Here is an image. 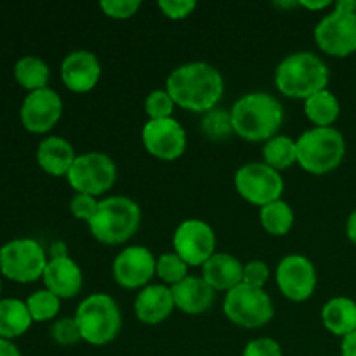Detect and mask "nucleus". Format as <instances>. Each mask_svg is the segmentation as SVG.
Wrapping results in <instances>:
<instances>
[{"label":"nucleus","instance_id":"obj_1","mask_svg":"<svg viewBox=\"0 0 356 356\" xmlns=\"http://www.w3.org/2000/svg\"><path fill=\"white\" fill-rule=\"evenodd\" d=\"M165 90L181 110L205 115L218 108L225 94V79L211 63H184L169 73Z\"/></svg>","mask_w":356,"mask_h":356},{"label":"nucleus","instance_id":"obj_2","mask_svg":"<svg viewBox=\"0 0 356 356\" xmlns=\"http://www.w3.org/2000/svg\"><path fill=\"white\" fill-rule=\"evenodd\" d=\"M233 132L247 143H266L278 136L284 125V106L268 92H249L235 101L229 110Z\"/></svg>","mask_w":356,"mask_h":356},{"label":"nucleus","instance_id":"obj_3","mask_svg":"<svg viewBox=\"0 0 356 356\" xmlns=\"http://www.w3.org/2000/svg\"><path fill=\"white\" fill-rule=\"evenodd\" d=\"M329 80V66L320 56L309 51H298L285 56L275 70L277 90L291 99L306 101L313 94L327 89Z\"/></svg>","mask_w":356,"mask_h":356},{"label":"nucleus","instance_id":"obj_4","mask_svg":"<svg viewBox=\"0 0 356 356\" xmlns=\"http://www.w3.org/2000/svg\"><path fill=\"white\" fill-rule=\"evenodd\" d=\"M87 226L96 242L110 247L124 245L141 226V207L136 200L122 195L99 198L96 214Z\"/></svg>","mask_w":356,"mask_h":356},{"label":"nucleus","instance_id":"obj_5","mask_svg":"<svg viewBox=\"0 0 356 356\" xmlns=\"http://www.w3.org/2000/svg\"><path fill=\"white\" fill-rule=\"evenodd\" d=\"M298 165L313 176L339 169L346 156V139L336 127H312L298 139Z\"/></svg>","mask_w":356,"mask_h":356},{"label":"nucleus","instance_id":"obj_6","mask_svg":"<svg viewBox=\"0 0 356 356\" xmlns=\"http://www.w3.org/2000/svg\"><path fill=\"white\" fill-rule=\"evenodd\" d=\"M75 322L83 343L90 346H106L122 332V312L111 296L96 292L83 299L75 312Z\"/></svg>","mask_w":356,"mask_h":356},{"label":"nucleus","instance_id":"obj_7","mask_svg":"<svg viewBox=\"0 0 356 356\" xmlns=\"http://www.w3.org/2000/svg\"><path fill=\"white\" fill-rule=\"evenodd\" d=\"M47 263V250L35 238L21 236L0 247V275L16 284L40 280Z\"/></svg>","mask_w":356,"mask_h":356},{"label":"nucleus","instance_id":"obj_8","mask_svg":"<svg viewBox=\"0 0 356 356\" xmlns=\"http://www.w3.org/2000/svg\"><path fill=\"white\" fill-rule=\"evenodd\" d=\"M225 316L236 327L256 330L275 318L273 299L264 289L240 284L226 292L222 299Z\"/></svg>","mask_w":356,"mask_h":356},{"label":"nucleus","instance_id":"obj_9","mask_svg":"<svg viewBox=\"0 0 356 356\" xmlns=\"http://www.w3.org/2000/svg\"><path fill=\"white\" fill-rule=\"evenodd\" d=\"M118 169L115 160L103 152H87L76 156L66 181L75 193L99 198L117 183Z\"/></svg>","mask_w":356,"mask_h":356},{"label":"nucleus","instance_id":"obj_10","mask_svg":"<svg viewBox=\"0 0 356 356\" xmlns=\"http://www.w3.org/2000/svg\"><path fill=\"white\" fill-rule=\"evenodd\" d=\"M313 38L323 54L332 58L353 56L356 52V14L334 3L332 10L316 23Z\"/></svg>","mask_w":356,"mask_h":356},{"label":"nucleus","instance_id":"obj_11","mask_svg":"<svg viewBox=\"0 0 356 356\" xmlns=\"http://www.w3.org/2000/svg\"><path fill=\"white\" fill-rule=\"evenodd\" d=\"M235 190L247 204L264 207L271 202L280 200L285 183L278 170L264 162H250L235 172Z\"/></svg>","mask_w":356,"mask_h":356},{"label":"nucleus","instance_id":"obj_12","mask_svg":"<svg viewBox=\"0 0 356 356\" xmlns=\"http://www.w3.org/2000/svg\"><path fill=\"white\" fill-rule=\"evenodd\" d=\"M216 232L204 219H184L172 235V252H176L188 266H204L218 252Z\"/></svg>","mask_w":356,"mask_h":356},{"label":"nucleus","instance_id":"obj_13","mask_svg":"<svg viewBox=\"0 0 356 356\" xmlns=\"http://www.w3.org/2000/svg\"><path fill=\"white\" fill-rule=\"evenodd\" d=\"M277 287L291 302H305L315 294L318 273L312 259L301 254H289L277 266Z\"/></svg>","mask_w":356,"mask_h":356},{"label":"nucleus","instance_id":"obj_14","mask_svg":"<svg viewBox=\"0 0 356 356\" xmlns=\"http://www.w3.org/2000/svg\"><path fill=\"white\" fill-rule=\"evenodd\" d=\"M141 141L149 156L162 162H176L184 155L188 136L176 118L148 120L143 125Z\"/></svg>","mask_w":356,"mask_h":356},{"label":"nucleus","instance_id":"obj_15","mask_svg":"<svg viewBox=\"0 0 356 356\" xmlns=\"http://www.w3.org/2000/svg\"><path fill=\"white\" fill-rule=\"evenodd\" d=\"M113 280L127 291H141L156 277V257L145 245H129L117 254L111 266Z\"/></svg>","mask_w":356,"mask_h":356},{"label":"nucleus","instance_id":"obj_16","mask_svg":"<svg viewBox=\"0 0 356 356\" xmlns=\"http://www.w3.org/2000/svg\"><path fill=\"white\" fill-rule=\"evenodd\" d=\"M63 99L54 89L28 92L19 108L21 125L31 134H49L63 117Z\"/></svg>","mask_w":356,"mask_h":356},{"label":"nucleus","instance_id":"obj_17","mask_svg":"<svg viewBox=\"0 0 356 356\" xmlns=\"http://www.w3.org/2000/svg\"><path fill=\"white\" fill-rule=\"evenodd\" d=\"M61 82L70 92L87 94L96 89L101 79L99 58L92 51L76 49L68 52L59 68Z\"/></svg>","mask_w":356,"mask_h":356},{"label":"nucleus","instance_id":"obj_18","mask_svg":"<svg viewBox=\"0 0 356 356\" xmlns=\"http://www.w3.org/2000/svg\"><path fill=\"white\" fill-rule=\"evenodd\" d=\"M176 309L172 289L163 284H149L136 296L134 313L145 325L155 327L165 322Z\"/></svg>","mask_w":356,"mask_h":356},{"label":"nucleus","instance_id":"obj_19","mask_svg":"<svg viewBox=\"0 0 356 356\" xmlns=\"http://www.w3.org/2000/svg\"><path fill=\"white\" fill-rule=\"evenodd\" d=\"M45 289L59 299H72L80 294L83 287V273L82 268L73 261L72 257H63V259H49L42 275Z\"/></svg>","mask_w":356,"mask_h":356},{"label":"nucleus","instance_id":"obj_20","mask_svg":"<svg viewBox=\"0 0 356 356\" xmlns=\"http://www.w3.org/2000/svg\"><path fill=\"white\" fill-rule=\"evenodd\" d=\"M172 298L176 309L184 315H202L209 312L216 302L218 292L202 277H188L181 284L174 285Z\"/></svg>","mask_w":356,"mask_h":356},{"label":"nucleus","instance_id":"obj_21","mask_svg":"<svg viewBox=\"0 0 356 356\" xmlns=\"http://www.w3.org/2000/svg\"><path fill=\"white\" fill-rule=\"evenodd\" d=\"M37 163L45 174L54 177H66L76 160L75 148L61 136H47L37 146Z\"/></svg>","mask_w":356,"mask_h":356},{"label":"nucleus","instance_id":"obj_22","mask_svg":"<svg viewBox=\"0 0 356 356\" xmlns=\"http://www.w3.org/2000/svg\"><path fill=\"white\" fill-rule=\"evenodd\" d=\"M202 278L216 292H229L243 284V263L228 252H216L202 266Z\"/></svg>","mask_w":356,"mask_h":356},{"label":"nucleus","instance_id":"obj_23","mask_svg":"<svg viewBox=\"0 0 356 356\" xmlns=\"http://www.w3.org/2000/svg\"><path fill=\"white\" fill-rule=\"evenodd\" d=\"M322 323L332 336L344 339L356 330V302L353 299L337 296L322 306Z\"/></svg>","mask_w":356,"mask_h":356},{"label":"nucleus","instance_id":"obj_24","mask_svg":"<svg viewBox=\"0 0 356 356\" xmlns=\"http://www.w3.org/2000/svg\"><path fill=\"white\" fill-rule=\"evenodd\" d=\"M31 320L26 302L16 298L0 299V339L13 341L30 330Z\"/></svg>","mask_w":356,"mask_h":356},{"label":"nucleus","instance_id":"obj_25","mask_svg":"<svg viewBox=\"0 0 356 356\" xmlns=\"http://www.w3.org/2000/svg\"><path fill=\"white\" fill-rule=\"evenodd\" d=\"M13 73L17 86L23 87L28 92L45 89L49 87V80H51V68L38 56H23L17 59Z\"/></svg>","mask_w":356,"mask_h":356},{"label":"nucleus","instance_id":"obj_26","mask_svg":"<svg viewBox=\"0 0 356 356\" xmlns=\"http://www.w3.org/2000/svg\"><path fill=\"white\" fill-rule=\"evenodd\" d=\"M305 115L315 127H334L341 115V103L332 90L323 89L305 101Z\"/></svg>","mask_w":356,"mask_h":356},{"label":"nucleus","instance_id":"obj_27","mask_svg":"<svg viewBox=\"0 0 356 356\" xmlns=\"http://www.w3.org/2000/svg\"><path fill=\"white\" fill-rule=\"evenodd\" d=\"M294 221L296 216L291 204H287V202L282 200V198L259 209L261 228L271 236L289 235L291 229L294 228Z\"/></svg>","mask_w":356,"mask_h":356},{"label":"nucleus","instance_id":"obj_28","mask_svg":"<svg viewBox=\"0 0 356 356\" xmlns=\"http://www.w3.org/2000/svg\"><path fill=\"white\" fill-rule=\"evenodd\" d=\"M263 162L271 169L282 170L291 169L298 163V143L289 136L278 134L263 145Z\"/></svg>","mask_w":356,"mask_h":356},{"label":"nucleus","instance_id":"obj_29","mask_svg":"<svg viewBox=\"0 0 356 356\" xmlns=\"http://www.w3.org/2000/svg\"><path fill=\"white\" fill-rule=\"evenodd\" d=\"M24 302H26V308L30 312L31 320L37 323L56 320L59 315V309H61V299L56 294H52L51 291H47L45 287L28 296V299Z\"/></svg>","mask_w":356,"mask_h":356},{"label":"nucleus","instance_id":"obj_30","mask_svg":"<svg viewBox=\"0 0 356 356\" xmlns=\"http://www.w3.org/2000/svg\"><path fill=\"white\" fill-rule=\"evenodd\" d=\"M202 134L211 141H226L233 132L232 124V113L225 108H214V110L207 111L200 122Z\"/></svg>","mask_w":356,"mask_h":356},{"label":"nucleus","instance_id":"obj_31","mask_svg":"<svg viewBox=\"0 0 356 356\" xmlns=\"http://www.w3.org/2000/svg\"><path fill=\"white\" fill-rule=\"evenodd\" d=\"M190 266L176 252H165L156 257V277L163 285L174 287L190 277Z\"/></svg>","mask_w":356,"mask_h":356},{"label":"nucleus","instance_id":"obj_32","mask_svg":"<svg viewBox=\"0 0 356 356\" xmlns=\"http://www.w3.org/2000/svg\"><path fill=\"white\" fill-rule=\"evenodd\" d=\"M176 108V103H174V99L165 89L152 90L145 99V113L148 117V120L172 118Z\"/></svg>","mask_w":356,"mask_h":356},{"label":"nucleus","instance_id":"obj_33","mask_svg":"<svg viewBox=\"0 0 356 356\" xmlns=\"http://www.w3.org/2000/svg\"><path fill=\"white\" fill-rule=\"evenodd\" d=\"M51 339L54 341L58 346L70 348L75 346L82 341L80 336V329L75 322V316H63V318H56L51 325Z\"/></svg>","mask_w":356,"mask_h":356},{"label":"nucleus","instance_id":"obj_34","mask_svg":"<svg viewBox=\"0 0 356 356\" xmlns=\"http://www.w3.org/2000/svg\"><path fill=\"white\" fill-rule=\"evenodd\" d=\"M143 3L139 0H103L99 2L101 10L106 17L117 21H125L134 17L139 13Z\"/></svg>","mask_w":356,"mask_h":356},{"label":"nucleus","instance_id":"obj_35","mask_svg":"<svg viewBox=\"0 0 356 356\" xmlns=\"http://www.w3.org/2000/svg\"><path fill=\"white\" fill-rule=\"evenodd\" d=\"M97 205H99V198L86 193H75L70 200L68 209L73 218L79 219V221L89 222L96 214Z\"/></svg>","mask_w":356,"mask_h":356},{"label":"nucleus","instance_id":"obj_36","mask_svg":"<svg viewBox=\"0 0 356 356\" xmlns=\"http://www.w3.org/2000/svg\"><path fill=\"white\" fill-rule=\"evenodd\" d=\"M270 277V266L263 259H250L243 263V284L250 285V287L264 289Z\"/></svg>","mask_w":356,"mask_h":356},{"label":"nucleus","instance_id":"obj_37","mask_svg":"<svg viewBox=\"0 0 356 356\" xmlns=\"http://www.w3.org/2000/svg\"><path fill=\"white\" fill-rule=\"evenodd\" d=\"M159 9L167 19L183 21L195 13L197 2L195 0H160Z\"/></svg>","mask_w":356,"mask_h":356},{"label":"nucleus","instance_id":"obj_38","mask_svg":"<svg viewBox=\"0 0 356 356\" xmlns=\"http://www.w3.org/2000/svg\"><path fill=\"white\" fill-rule=\"evenodd\" d=\"M242 356H284V351L278 341L271 337H257L245 344Z\"/></svg>","mask_w":356,"mask_h":356},{"label":"nucleus","instance_id":"obj_39","mask_svg":"<svg viewBox=\"0 0 356 356\" xmlns=\"http://www.w3.org/2000/svg\"><path fill=\"white\" fill-rule=\"evenodd\" d=\"M49 259H63V257H70L68 252V243L63 242V240H56L51 243L47 250Z\"/></svg>","mask_w":356,"mask_h":356},{"label":"nucleus","instance_id":"obj_40","mask_svg":"<svg viewBox=\"0 0 356 356\" xmlns=\"http://www.w3.org/2000/svg\"><path fill=\"white\" fill-rule=\"evenodd\" d=\"M299 7H302V9H306V10H313V13H315V10H325V9H332L334 7V3L332 2H329V0H318V2H312V0H299Z\"/></svg>","mask_w":356,"mask_h":356},{"label":"nucleus","instance_id":"obj_41","mask_svg":"<svg viewBox=\"0 0 356 356\" xmlns=\"http://www.w3.org/2000/svg\"><path fill=\"white\" fill-rule=\"evenodd\" d=\"M341 356H356V330L341 343Z\"/></svg>","mask_w":356,"mask_h":356},{"label":"nucleus","instance_id":"obj_42","mask_svg":"<svg viewBox=\"0 0 356 356\" xmlns=\"http://www.w3.org/2000/svg\"><path fill=\"white\" fill-rule=\"evenodd\" d=\"M0 356H21V351L13 341L0 339Z\"/></svg>","mask_w":356,"mask_h":356},{"label":"nucleus","instance_id":"obj_43","mask_svg":"<svg viewBox=\"0 0 356 356\" xmlns=\"http://www.w3.org/2000/svg\"><path fill=\"white\" fill-rule=\"evenodd\" d=\"M346 236L353 245H356V209L346 219Z\"/></svg>","mask_w":356,"mask_h":356},{"label":"nucleus","instance_id":"obj_44","mask_svg":"<svg viewBox=\"0 0 356 356\" xmlns=\"http://www.w3.org/2000/svg\"><path fill=\"white\" fill-rule=\"evenodd\" d=\"M275 7H285V9H291V7H299V2H275Z\"/></svg>","mask_w":356,"mask_h":356},{"label":"nucleus","instance_id":"obj_45","mask_svg":"<svg viewBox=\"0 0 356 356\" xmlns=\"http://www.w3.org/2000/svg\"><path fill=\"white\" fill-rule=\"evenodd\" d=\"M0 294H2V278H0Z\"/></svg>","mask_w":356,"mask_h":356}]
</instances>
